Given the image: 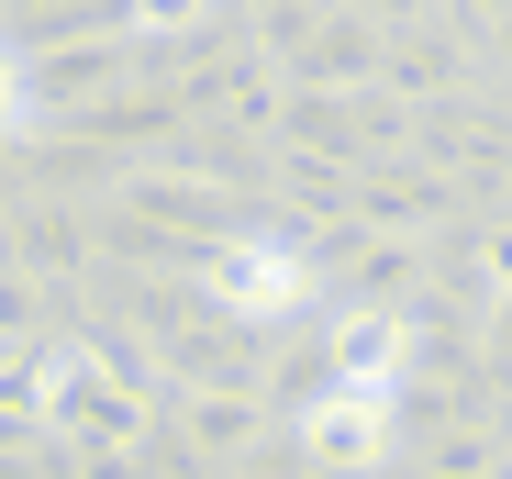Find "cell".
I'll list each match as a JSON object with an SVG mask.
<instances>
[{"mask_svg":"<svg viewBox=\"0 0 512 479\" xmlns=\"http://www.w3.org/2000/svg\"><path fill=\"white\" fill-rule=\"evenodd\" d=\"M212 290H223V312H245V324H279V312H290V290H301V268H290V257L234 246V257L212 268Z\"/></svg>","mask_w":512,"mask_h":479,"instance_id":"cell-1","label":"cell"}]
</instances>
